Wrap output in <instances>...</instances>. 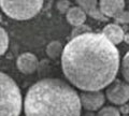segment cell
<instances>
[{"label": "cell", "instance_id": "8fae6325", "mask_svg": "<svg viewBox=\"0 0 129 116\" xmlns=\"http://www.w3.org/2000/svg\"><path fill=\"white\" fill-rule=\"evenodd\" d=\"M66 17H67L68 23L75 27V26L83 25L85 23L86 13L80 7H72L66 13Z\"/></svg>", "mask_w": 129, "mask_h": 116}, {"label": "cell", "instance_id": "5b68a950", "mask_svg": "<svg viewBox=\"0 0 129 116\" xmlns=\"http://www.w3.org/2000/svg\"><path fill=\"white\" fill-rule=\"evenodd\" d=\"M106 95L109 101L116 105H124L129 100V84L122 81H113L107 88Z\"/></svg>", "mask_w": 129, "mask_h": 116}, {"label": "cell", "instance_id": "2e32d148", "mask_svg": "<svg viewBox=\"0 0 129 116\" xmlns=\"http://www.w3.org/2000/svg\"><path fill=\"white\" fill-rule=\"evenodd\" d=\"M91 29L87 25H80V26H75L74 29L72 30V38L76 37V35H80V34H83V33H86V32H90Z\"/></svg>", "mask_w": 129, "mask_h": 116}, {"label": "cell", "instance_id": "e0dca14e", "mask_svg": "<svg viewBox=\"0 0 129 116\" xmlns=\"http://www.w3.org/2000/svg\"><path fill=\"white\" fill-rule=\"evenodd\" d=\"M56 7H57V10L60 13L64 14L70 9V2L68 1V0H59L57 2V5H56Z\"/></svg>", "mask_w": 129, "mask_h": 116}, {"label": "cell", "instance_id": "44dd1931", "mask_svg": "<svg viewBox=\"0 0 129 116\" xmlns=\"http://www.w3.org/2000/svg\"><path fill=\"white\" fill-rule=\"evenodd\" d=\"M124 116H128V115L127 114H124Z\"/></svg>", "mask_w": 129, "mask_h": 116}, {"label": "cell", "instance_id": "3957f363", "mask_svg": "<svg viewBox=\"0 0 129 116\" xmlns=\"http://www.w3.org/2000/svg\"><path fill=\"white\" fill-rule=\"evenodd\" d=\"M22 105V95L17 84L0 71V116H19Z\"/></svg>", "mask_w": 129, "mask_h": 116}, {"label": "cell", "instance_id": "9a60e30c", "mask_svg": "<svg viewBox=\"0 0 129 116\" xmlns=\"http://www.w3.org/2000/svg\"><path fill=\"white\" fill-rule=\"evenodd\" d=\"M97 116H120L119 115V111L114 106H106L101 109Z\"/></svg>", "mask_w": 129, "mask_h": 116}, {"label": "cell", "instance_id": "8992f818", "mask_svg": "<svg viewBox=\"0 0 129 116\" xmlns=\"http://www.w3.org/2000/svg\"><path fill=\"white\" fill-rule=\"evenodd\" d=\"M81 104L87 111H97L103 105L104 103V95L100 90H91L84 91L80 96Z\"/></svg>", "mask_w": 129, "mask_h": 116}, {"label": "cell", "instance_id": "ffe728a7", "mask_svg": "<svg viewBox=\"0 0 129 116\" xmlns=\"http://www.w3.org/2000/svg\"><path fill=\"white\" fill-rule=\"evenodd\" d=\"M1 22H2V15L0 14V23H1Z\"/></svg>", "mask_w": 129, "mask_h": 116}, {"label": "cell", "instance_id": "52a82bcc", "mask_svg": "<svg viewBox=\"0 0 129 116\" xmlns=\"http://www.w3.org/2000/svg\"><path fill=\"white\" fill-rule=\"evenodd\" d=\"M125 9L124 0H100V11L104 16L116 18Z\"/></svg>", "mask_w": 129, "mask_h": 116}, {"label": "cell", "instance_id": "7a4b0ae2", "mask_svg": "<svg viewBox=\"0 0 129 116\" xmlns=\"http://www.w3.org/2000/svg\"><path fill=\"white\" fill-rule=\"evenodd\" d=\"M80 96L59 79H43L27 90L26 116H81Z\"/></svg>", "mask_w": 129, "mask_h": 116}, {"label": "cell", "instance_id": "4fadbf2b", "mask_svg": "<svg viewBox=\"0 0 129 116\" xmlns=\"http://www.w3.org/2000/svg\"><path fill=\"white\" fill-rule=\"evenodd\" d=\"M9 47V37L7 31L0 27V56H2Z\"/></svg>", "mask_w": 129, "mask_h": 116}, {"label": "cell", "instance_id": "5bb4252c", "mask_svg": "<svg viewBox=\"0 0 129 116\" xmlns=\"http://www.w3.org/2000/svg\"><path fill=\"white\" fill-rule=\"evenodd\" d=\"M120 69H122L123 76L129 84V52H127V54L124 56L122 60V65H120Z\"/></svg>", "mask_w": 129, "mask_h": 116}, {"label": "cell", "instance_id": "30bf717a", "mask_svg": "<svg viewBox=\"0 0 129 116\" xmlns=\"http://www.w3.org/2000/svg\"><path fill=\"white\" fill-rule=\"evenodd\" d=\"M102 34L114 45L119 44L124 40V31L122 27L116 24H109L102 30Z\"/></svg>", "mask_w": 129, "mask_h": 116}, {"label": "cell", "instance_id": "ac0fdd59", "mask_svg": "<svg viewBox=\"0 0 129 116\" xmlns=\"http://www.w3.org/2000/svg\"><path fill=\"white\" fill-rule=\"evenodd\" d=\"M115 19H117L120 23H129V12H123L122 14H119Z\"/></svg>", "mask_w": 129, "mask_h": 116}, {"label": "cell", "instance_id": "d6986e66", "mask_svg": "<svg viewBox=\"0 0 129 116\" xmlns=\"http://www.w3.org/2000/svg\"><path fill=\"white\" fill-rule=\"evenodd\" d=\"M122 111H123V113H124V114H127V113H129V107H127V106H123V107H122Z\"/></svg>", "mask_w": 129, "mask_h": 116}, {"label": "cell", "instance_id": "277c9868", "mask_svg": "<svg viewBox=\"0 0 129 116\" xmlns=\"http://www.w3.org/2000/svg\"><path fill=\"white\" fill-rule=\"evenodd\" d=\"M43 0H0L5 14L16 21H27L37 15L42 9Z\"/></svg>", "mask_w": 129, "mask_h": 116}, {"label": "cell", "instance_id": "7c38bea8", "mask_svg": "<svg viewBox=\"0 0 129 116\" xmlns=\"http://www.w3.org/2000/svg\"><path fill=\"white\" fill-rule=\"evenodd\" d=\"M63 51L62 44L59 41H52L46 46V55L52 59H56L59 56H61Z\"/></svg>", "mask_w": 129, "mask_h": 116}, {"label": "cell", "instance_id": "ba28073f", "mask_svg": "<svg viewBox=\"0 0 129 116\" xmlns=\"http://www.w3.org/2000/svg\"><path fill=\"white\" fill-rule=\"evenodd\" d=\"M18 70L24 74H31L38 68V59L31 53H24L18 56L16 61Z\"/></svg>", "mask_w": 129, "mask_h": 116}, {"label": "cell", "instance_id": "6da1fadb", "mask_svg": "<svg viewBox=\"0 0 129 116\" xmlns=\"http://www.w3.org/2000/svg\"><path fill=\"white\" fill-rule=\"evenodd\" d=\"M61 68L72 85L84 91L101 90L114 81L119 69V53L102 33L73 37L61 54Z\"/></svg>", "mask_w": 129, "mask_h": 116}, {"label": "cell", "instance_id": "9c48e42d", "mask_svg": "<svg viewBox=\"0 0 129 116\" xmlns=\"http://www.w3.org/2000/svg\"><path fill=\"white\" fill-rule=\"evenodd\" d=\"M76 3L80 6L81 9H83L86 14L90 15L92 18L98 21H107V17L101 13L100 9L97 7V0H75Z\"/></svg>", "mask_w": 129, "mask_h": 116}]
</instances>
